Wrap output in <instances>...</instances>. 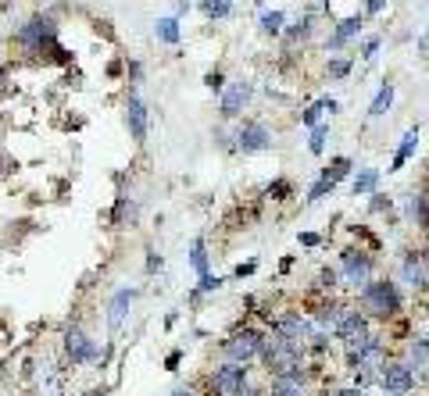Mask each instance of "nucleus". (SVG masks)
I'll return each mask as SVG.
<instances>
[{"label":"nucleus","mask_w":429,"mask_h":396,"mask_svg":"<svg viewBox=\"0 0 429 396\" xmlns=\"http://www.w3.org/2000/svg\"><path fill=\"white\" fill-rule=\"evenodd\" d=\"M304 350L301 343H290L279 332H268L265 335V350H261V364L268 371V378H279V375H301L304 371Z\"/></svg>","instance_id":"nucleus-1"},{"label":"nucleus","mask_w":429,"mask_h":396,"mask_svg":"<svg viewBox=\"0 0 429 396\" xmlns=\"http://www.w3.org/2000/svg\"><path fill=\"white\" fill-rule=\"evenodd\" d=\"M358 300H361V314L365 318L387 321V318H394L401 311V290H397V282H390V278H372L368 286L361 290Z\"/></svg>","instance_id":"nucleus-2"},{"label":"nucleus","mask_w":429,"mask_h":396,"mask_svg":"<svg viewBox=\"0 0 429 396\" xmlns=\"http://www.w3.org/2000/svg\"><path fill=\"white\" fill-rule=\"evenodd\" d=\"M15 47H18L22 54H43V50L61 54V47H58V25H54V18H47V15L29 18V22L18 29Z\"/></svg>","instance_id":"nucleus-3"},{"label":"nucleus","mask_w":429,"mask_h":396,"mask_svg":"<svg viewBox=\"0 0 429 396\" xmlns=\"http://www.w3.org/2000/svg\"><path fill=\"white\" fill-rule=\"evenodd\" d=\"M261 350H265V332L258 328H236L222 343V357L229 364H250L261 357Z\"/></svg>","instance_id":"nucleus-4"},{"label":"nucleus","mask_w":429,"mask_h":396,"mask_svg":"<svg viewBox=\"0 0 429 396\" xmlns=\"http://www.w3.org/2000/svg\"><path fill=\"white\" fill-rule=\"evenodd\" d=\"M347 364L354 371V385L358 389H365L368 382H375V378H380V371L387 368V347H383V339H372V343L358 357H351Z\"/></svg>","instance_id":"nucleus-5"},{"label":"nucleus","mask_w":429,"mask_h":396,"mask_svg":"<svg viewBox=\"0 0 429 396\" xmlns=\"http://www.w3.org/2000/svg\"><path fill=\"white\" fill-rule=\"evenodd\" d=\"M247 364H222V368H214L211 378H207V396H247Z\"/></svg>","instance_id":"nucleus-6"},{"label":"nucleus","mask_w":429,"mask_h":396,"mask_svg":"<svg viewBox=\"0 0 429 396\" xmlns=\"http://www.w3.org/2000/svg\"><path fill=\"white\" fill-rule=\"evenodd\" d=\"M372 268H375V261L365 250H344L340 254V271H344V278L351 282L354 290H365L372 282Z\"/></svg>","instance_id":"nucleus-7"},{"label":"nucleus","mask_w":429,"mask_h":396,"mask_svg":"<svg viewBox=\"0 0 429 396\" xmlns=\"http://www.w3.org/2000/svg\"><path fill=\"white\" fill-rule=\"evenodd\" d=\"M375 382H380L383 385V392L387 396H408L411 389H415V371L404 364V361H394V364H387L383 371H380V378H375Z\"/></svg>","instance_id":"nucleus-8"},{"label":"nucleus","mask_w":429,"mask_h":396,"mask_svg":"<svg viewBox=\"0 0 429 396\" xmlns=\"http://www.w3.org/2000/svg\"><path fill=\"white\" fill-rule=\"evenodd\" d=\"M272 332H279L283 339H290V343H301V347H308L311 343V321L301 314V311H286V314H279L276 321H272Z\"/></svg>","instance_id":"nucleus-9"},{"label":"nucleus","mask_w":429,"mask_h":396,"mask_svg":"<svg viewBox=\"0 0 429 396\" xmlns=\"http://www.w3.org/2000/svg\"><path fill=\"white\" fill-rule=\"evenodd\" d=\"M272 147V132H268V125H261V122H243L240 129H236V150H243V154H261V150H268Z\"/></svg>","instance_id":"nucleus-10"},{"label":"nucleus","mask_w":429,"mask_h":396,"mask_svg":"<svg viewBox=\"0 0 429 396\" xmlns=\"http://www.w3.org/2000/svg\"><path fill=\"white\" fill-rule=\"evenodd\" d=\"M65 354H68L72 364H90V361L100 357L97 343H93V339H90L83 328H68V332H65Z\"/></svg>","instance_id":"nucleus-11"},{"label":"nucleus","mask_w":429,"mask_h":396,"mask_svg":"<svg viewBox=\"0 0 429 396\" xmlns=\"http://www.w3.org/2000/svg\"><path fill=\"white\" fill-rule=\"evenodd\" d=\"M250 97H254V86H250L247 79L229 82V86L222 89V118H236L240 111L250 104Z\"/></svg>","instance_id":"nucleus-12"},{"label":"nucleus","mask_w":429,"mask_h":396,"mask_svg":"<svg viewBox=\"0 0 429 396\" xmlns=\"http://www.w3.org/2000/svg\"><path fill=\"white\" fill-rule=\"evenodd\" d=\"M401 278L408 282L411 290H429V275H425V264H422V250H408L404 261H401Z\"/></svg>","instance_id":"nucleus-13"},{"label":"nucleus","mask_w":429,"mask_h":396,"mask_svg":"<svg viewBox=\"0 0 429 396\" xmlns=\"http://www.w3.org/2000/svg\"><path fill=\"white\" fill-rule=\"evenodd\" d=\"M415 378H429V339L425 335H415L411 343H408V361H404Z\"/></svg>","instance_id":"nucleus-14"},{"label":"nucleus","mask_w":429,"mask_h":396,"mask_svg":"<svg viewBox=\"0 0 429 396\" xmlns=\"http://www.w3.org/2000/svg\"><path fill=\"white\" fill-rule=\"evenodd\" d=\"M126 125H129L133 140L143 143V136H147V107H143V100L136 93H129V104H126Z\"/></svg>","instance_id":"nucleus-15"},{"label":"nucleus","mask_w":429,"mask_h":396,"mask_svg":"<svg viewBox=\"0 0 429 396\" xmlns=\"http://www.w3.org/2000/svg\"><path fill=\"white\" fill-rule=\"evenodd\" d=\"M133 300H136V290H119V293L111 297V304H107V325H111V328H122V321L129 318Z\"/></svg>","instance_id":"nucleus-16"},{"label":"nucleus","mask_w":429,"mask_h":396,"mask_svg":"<svg viewBox=\"0 0 429 396\" xmlns=\"http://www.w3.org/2000/svg\"><path fill=\"white\" fill-rule=\"evenodd\" d=\"M347 314H351V307H344V304H322V307L315 311V325H318L322 332L330 328V332L337 335V328H340V321H344Z\"/></svg>","instance_id":"nucleus-17"},{"label":"nucleus","mask_w":429,"mask_h":396,"mask_svg":"<svg viewBox=\"0 0 429 396\" xmlns=\"http://www.w3.org/2000/svg\"><path fill=\"white\" fill-rule=\"evenodd\" d=\"M361 22H365V18H361V15H347V18H340V22H337V29H333V36H330V43H326V47H330V50H340V47H344V43H347V39H354V36H358V32H361Z\"/></svg>","instance_id":"nucleus-18"},{"label":"nucleus","mask_w":429,"mask_h":396,"mask_svg":"<svg viewBox=\"0 0 429 396\" xmlns=\"http://www.w3.org/2000/svg\"><path fill=\"white\" fill-rule=\"evenodd\" d=\"M415 150H418V125H411L404 136H401V143H397V154H394V164H390V172H401V168L415 157Z\"/></svg>","instance_id":"nucleus-19"},{"label":"nucleus","mask_w":429,"mask_h":396,"mask_svg":"<svg viewBox=\"0 0 429 396\" xmlns=\"http://www.w3.org/2000/svg\"><path fill=\"white\" fill-rule=\"evenodd\" d=\"M268 396H304V371L301 375H279L268 382Z\"/></svg>","instance_id":"nucleus-20"},{"label":"nucleus","mask_w":429,"mask_h":396,"mask_svg":"<svg viewBox=\"0 0 429 396\" xmlns=\"http://www.w3.org/2000/svg\"><path fill=\"white\" fill-rule=\"evenodd\" d=\"M326 111H330V115H337V111H340V104H337L333 97H322V100H315V104L304 111V115H301V125L315 129V125H318V118L326 115Z\"/></svg>","instance_id":"nucleus-21"},{"label":"nucleus","mask_w":429,"mask_h":396,"mask_svg":"<svg viewBox=\"0 0 429 396\" xmlns=\"http://www.w3.org/2000/svg\"><path fill=\"white\" fill-rule=\"evenodd\" d=\"M375 186H380V168H361V172L354 175V182H351V193L354 197H372Z\"/></svg>","instance_id":"nucleus-22"},{"label":"nucleus","mask_w":429,"mask_h":396,"mask_svg":"<svg viewBox=\"0 0 429 396\" xmlns=\"http://www.w3.org/2000/svg\"><path fill=\"white\" fill-rule=\"evenodd\" d=\"M408 221H415L418 229H429V197L425 193L408 197Z\"/></svg>","instance_id":"nucleus-23"},{"label":"nucleus","mask_w":429,"mask_h":396,"mask_svg":"<svg viewBox=\"0 0 429 396\" xmlns=\"http://www.w3.org/2000/svg\"><path fill=\"white\" fill-rule=\"evenodd\" d=\"M390 104H394V82H383L380 93H375L372 104H368V118H383L390 111Z\"/></svg>","instance_id":"nucleus-24"},{"label":"nucleus","mask_w":429,"mask_h":396,"mask_svg":"<svg viewBox=\"0 0 429 396\" xmlns=\"http://www.w3.org/2000/svg\"><path fill=\"white\" fill-rule=\"evenodd\" d=\"M154 36L161 39V43H169V47H176L179 43V18H157V25H154Z\"/></svg>","instance_id":"nucleus-25"},{"label":"nucleus","mask_w":429,"mask_h":396,"mask_svg":"<svg viewBox=\"0 0 429 396\" xmlns=\"http://www.w3.org/2000/svg\"><path fill=\"white\" fill-rule=\"evenodd\" d=\"M190 264H193V271L204 278V275H211L207 271V243H204V236H197L193 243H190Z\"/></svg>","instance_id":"nucleus-26"},{"label":"nucleus","mask_w":429,"mask_h":396,"mask_svg":"<svg viewBox=\"0 0 429 396\" xmlns=\"http://www.w3.org/2000/svg\"><path fill=\"white\" fill-rule=\"evenodd\" d=\"M351 168H354V161H351V157H333L326 168H322V175L333 179V182H340L344 175H351Z\"/></svg>","instance_id":"nucleus-27"},{"label":"nucleus","mask_w":429,"mask_h":396,"mask_svg":"<svg viewBox=\"0 0 429 396\" xmlns=\"http://www.w3.org/2000/svg\"><path fill=\"white\" fill-rule=\"evenodd\" d=\"M283 25H286V15H283V11H265V15H261V32H265V36H279Z\"/></svg>","instance_id":"nucleus-28"},{"label":"nucleus","mask_w":429,"mask_h":396,"mask_svg":"<svg viewBox=\"0 0 429 396\" xmlns=\"http://www.w3.org/2000/svg\"><path fill=\"white\" fill-rule=\"evenodd\" d=\"M311 29H315V15H304V18H297V25H294V29H286V39H290V43L308 39V36H311Z\"/></svg>","instance_id":"nucleus-29"},{"label":"nucleus","mask_w":429,"mask_h":396,"mask_svg":"<svg viewBox=\"0 0 429 396\" xmlns=\"http://www.w3.org/2000/svg\"><path fill=\"white\" fill-rule=\"evenodd\" d=\"M326 140H330V125H326V122H318V125L311 129L308 150H311V154H322V150H326Z\"/></svg>","instance_id":"nucleus-30"},{"label":"nucleus","mask_w":429,"mask_h":396,"mask_svg":"<svg viewBox=\"0 0 429 396\" xmlns=\"http://www.w3.org/2000/svg\"><path fill=\"white\" fill-rule=\"evenodd\" d=\"M337 190V182L333 179H326V175H318V182L311 186V193H308V204H315V200H322V197H330Z\"/></svg>","instance_id":"nucleus-31"},{"label":"nucleus","mask_w":429,"mask_h":396,"mask_svg":"<svg viewBox=\"0 0 429 396\" xmlns=\"http://www.w3.org/2000/svg\"><path fill=\"white\" fill-rule=\"evenodd\" d=\"M229 11H233L229 0H204V15L207 18H226Z\"/></svg>","instance_id":"nucleus-32"},{"label":"nucleus","mask_w":429,"mask_h":396,"mask_svg":"<svg viewBox=\"0 0 429 396\" xmlns=\"http://www.w3.org/2000/svg\"><path fill=\"white\" fill-rule=\"evenodd\" d=\"M326 72H330V79H344V75L351 72V61H347V58H337V54H333L330 65H326Z\"/></svg>","instance_id":"nucleus-33"},{"label":"nucleus","mask_w":429,"mask_h":396,"mask_svg":"<svg viewBox=\"0 0 429 396\" xmlns=\"http://www.w3.org/2000/svg\"><path fill=\"white\" fill-rule=\"evenodd\" d=\"M337 278H340L337 268H322V271H318V286H322V290H333V286H337Z\"/></svg>","instance_id":"nucleus-34"},{"label":"nucleus","mask_w":429,"mask_h":396,"mask_svg":"<svg viewBox=\"0 0 429 396\" xmlns=\"http://www.w3.org/2000/svg\"><path fill=\"white\" fill-rule=\"evenodd\" d=\"M268 197H276V200H286V197H290V182H286V179H276V182H268Z\"/></svg>","instance_id":"nucleus-35"},{"label":"nucleus","mask_w":429,"mask_h":396,"mask_svg":"<svg viewBox=\"0 0 429 396\" xmlns=\"http://www.w3.org/2000/svg\"><path fill=\"white\" fill-rule=\"evenodd\" d=\"M204 86H207L211 93H222V89H226V79H222V72H207V75H204Z\"/></svg>","instance_id":"nucleus-36"},{"label":"nucleus","mask_w":429,"mask_h":396,"mask_svg":"<svg viewBox=\"0 0 429 396\" xmlns=\"http://www.w3.org/2000/svg\"><path fill=\"white\" fill-rule=\"evenodd\" d=\"M214 290H222V278L219 275H204L200 278V293H214Z\"/></svg>","instance_id":"nucleus-37"},{"label":"nucleus","mask_w":429,"mask_h":396,"mask_svg":"<svg viewBox=\"0 0 429 396\" xmlns=\"http://www.w3.org/2000/svg\"><path fill=\"white\" fill-rule=\"evenodd\" d=\"M375 50H380V36L365 39V47H361V58H365V61H372V58H375Z\"/></svg>","instance_id":"nucleus-38"},{"label":"nucleus","mask_w":429,"mask_h":396,"mask_svg":"<svg viewBox=\"0 0 429 396\" xmlns=\"http://www.w3.org/2000/svg\"><path fill=\"white\" fill-rule=\"evenodd\" d=\"M372 211H390V197H383V193H372Z\"/></svg>","instance_id":"nucleus-39"},{"label":"nucleus","mask_w":429,"mask_h":396,"mask_svg":"<svg viewBox=\"0 0 429 396\" xmlns=\"http://www.w3.org/2000/svg\"><path fill=\"white\" fill-rule=\"evenodd\" d=\"M387 0H365V15H380Z\"/></svg>","instance_id":"nucleus-40"},{"label":"nucleus","mask_w":429,"mask_h":396,"mask_svg":"<svg viewBox=\"0 0 429 396\" xmlns=\"http://www.w3.org/2000/svg\"><path fill=\"white\" fill-rule=\"evenodd\" d=\"M179 361H183V354H179V350H172V354H169V361H165V368H169V371H176V364H179Z\"/></svg>","instance_id":"nucleus-41"},{"label":"nucleus","mask_w":429,"mask_h":396,"mask_svg":"<svg viewBox=\"0 0 429 396\" xmlns=\"http://www.w3.org/2000/svg\"><path fill=\"white\" fill-rule=\"evenodd\" d=\"M301 243H304V247H318V236H315V233H301Z\"/></svg>","instance_id":"nucleus-42"},{"label":"nucleus","mask_w":429,"mask_h":396,"mask_svg":"<svg viewBox=\"0 0 429 396\" xmlns=\"http://www.w3.org/2000/svg\"><path fill=\"white\" fill-rule=\"evenodd\" d=\"M337 396H368V392H365V389H358V385H351V389H340Z\"/></svg>","instance_id":"nucleus-43"},{"label":"nucleus","mask_w":429,"mask_h":396,"mask_svg":"<svg viewBox=\"0 0 429 396\" xmlns=\"http://www.w3.org/2000/svg\"><path fill=\"white\" fill-rule=\"evenodd\" d=\"M250 271H254V261H250V264H240V268H236V278H243V275H250Z\"/></svg>","instance_id":"nucleus-44"},{"label":"nucleus","mask_w":429,"mask_h":396,"mask_svg":"<svg viewBox=\"0 0 429 396\" xmlns=\"http://www.w3.org/2000/svg\"><path fill=\"white\" fill-rule=\"evenodd\" d=\"M172 396H193V389H186V385H179V389H172Z\"/></svg>","instance_id":"nucleus-45"},{"label":"nucleus","mask_w":429,"mask_h":396,"mask_svg":"<svg viewBox=\"0 0 429 396\" xmlns=\"http://www.w3.org/2000/svg\"><path fill=\"white\" fill-rule=\"evenodd\" d=\"M422 264H425V275H429V250H422Z\"/></svg>","instance_id":"nucleus-46"},{"label":"nucleus","mask_w":429,"mask_h":396,"mask_svg":"<svg viewBox=\"0 0 429 396\" xmlns=\"http://www.w3.org/2000/svg\"><path fill=\"white\" fill-rule=\"evenodd\" d=\"M83 396H107L104 389H93V392H83Z\"/></svg>","instance_id":"nucleus-47"},{"label":"nucleus","mask_w":429,"mask_h":396,"mask_svg":"<svg viewBox=\"0 0 429 396\" xmlns=\"http://www.w3.org/2000/svg\"><path fill=\"white\" fill-rule=\"evenodd\" d=\"M247 396H254V392H247Z\"/></svg>","instance_id":"nucleus-48"}]
</instances>
